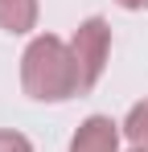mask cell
<instances>
[{
  "instance_id": "cell-5",
  "label": "cell",
  "mask_w": 148,
  "mask_h": 152,
  "mask_svg": "<svg viewBox=\"0 0 148 152\" xmlns=\"http://www.w3.org/2000/svg\"><path fill=\"white\" fill-rule=\"evenodd\" d=\"M119 127H123V136H127V144H132V148H144V152H148V99L136 103Z\"/></svg>"
},
{
  "instance_id": "cell-6",
  "label": "cell",
  "mask_w": 148,
  "mask_h": 152,
  "mask_svg": "<svg viewBox=\"0 0 148 152\" xmlns=\"http://www.w3.org/2000/svg\"><path fill=\"white\" fill-rule=\"evenodd\" d=\"M0 152H33V144H29V136H21V132L0 127Z\"/></svg>"
},
{
  "instance_id": "cell-8",
  "label": "cell",
  "mask_w": 148,
  "mask_h": 152,
  "mask_svg": "<svg viewBox=\"0 0 148 152\" xmlns=\"http://www.w3.org/2000/svg\"><path fill=\"white\" fill-rule=\"evenodd\" d=\"M132 152H144V148H132Z\"/></svg>"
},
{
  "instance_id": "cell-1",
  "label": "cell",
  "mask_w": 148,
  "mask_h": 152,
  "mask_svg": "<svg viewBox=\"0 0 148 152\" xmlns=\"http://www.w3.org/2000/svg\"><path fill=\"white\" fill-rule=\"evenodd\" d=\"M21 86L29 99L37 103H66L78 91V66H74L70 41L53 37V33H41L33 37L21 53Z\"/></svg>"
},
{
  "instance_id": "cell-4",
  "label": "cell",
  "mask_w": 148,
  "mask_h": 152,
  "mask_svg": "<svg viewBox=\"0 0 148 152\" xmlns=\"http://www.w3.org/2000/svg\"><path fill=\"white\" fill-rule=\"evenodd\" d=\"M37 12H41L37 0H0V29L12 33V37L33 33L37 29Z\"/></svg>"
},
{
  "instance_id": "cell-2",
  "label": "cell",
  "mask_w": 148,
  "mask_h": 152,
  "mask_svg": "<svg viewBox=\"0 0 148 152\" xmlns=\"http://www.w3.org/2000/svg\"><path fill=\"white\" fill-rule=\"evenodd\" d=\"M70 53L78 66V91L91 95L107 70V58H111V25L103 17H86L70 37Z\"/></svg>"
},
{
  "instance_id": "cell-3",
  "label": "cell",
  "mask_w": 148,
  "mask_h": 152,
  "mask_svg": "<svg viewBox=\"0 0 148 152\" xmlns=\"http://www.w3.org/2000/svg\"><path fill=\"white\" fill-rule=\"evenodd\" d=\"M70 152H119V124L111 115H86L70 140Z\"/></svg>"
},
{
  "instance_id": "cell-7",
  "label": "cell",
  "mask_w": 148,
  "mask_h": 152,
  "mask_svg": "<svg viewBox=\"0 0 148 152\" xmlns=\"http://www.w3.org/2000/svg\"><path fill=\"white\" fill-rule=\"evenodd\" d=\"M119 8H127V12H144L148 8V0H115Z\"/></svg>"
}]
</instances>
